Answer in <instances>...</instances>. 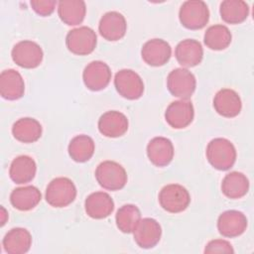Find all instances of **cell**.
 Instances as JSON below:
<instances>
[{
    "label": "cell",
    "instance_id": "cell-27",
    "mask_svg": "<svg viewBox=\"0 0 254 254\" xmlns=\"http://www.w3.org/2000/svg\"><path fill=\"white\" fill-rule=\"evenodd\" d=\"M221 190L228 198H241L249 190V181L247 177L240 172L228 173L222 180Z\"/></svg>",
    "mask_w": 254,
    "mask_h": 254
},
{
    "label": "cell",
    "instance_id": "cell-26",
    "mask_svg": "<svg viewBox=\"0 0 254 254\" xmlns=\"http://www.w3.org/2000/svg\"><path fill=\"white\" fill-rule=\"evenodd\" d=\"M86 6L82 0H63L58 3L60 19L68 26L80 24L85 17Z\"/></svg>",
    "mask_w": 254,
    "mask_h": 254
},
{
    "label": "cell",
    "instance_id": "cell-16",
    "mask_svg": "<svg viewBox=\"0 0 254 254\" xmlns=\"http://www.w3.org/2000/svg\"><path fill=\"white\" fill-rule=\"evenodd\" d=\"M129 122L127 117L116 110H110L103 113L98 120L99 132L109 138L123 136L128 130Z\"/></svg>",
    "mask_w": 254,
    "mask_h": 254
},
{
    "label": "cell",
    "instance_id": "cell-22",
    "mask_svg": "<svg viewBox=\"0 0 254 254\" xmlns=\"http://www.w3.org/2000/svg\"><path fill=\"white\" fill-rule=\"evenodd\" d=\"M32 245V235L26 228L16 227L9 230L2 240V246L6 253L24 254Z\"/></svg>",
    "mask_w": 254,
    "mask_h": 254
},
{
    "label": "cell",
    "instance_id": "cell-10",
    "mask_svg": "<svg viewBox=\"0 0 254 254\" xmlns=\"http://www.w3.org/2000/svg\"><path fill=\"white\" fill-rule=\"evenodd\" d=\"M82 79L84 85L89 90H102L109 84L111 80V69L104 62L93 61L84 67Z\"/></svg>",
    "mask_w": 254,
    "mask_h": 254
},
{
    "label": "cell",
    "instance_id": "cell-6",
    "mask_svg": "<svg viewBox=\"0 0 254 254\" xmlns=\"http://www.w3.org/2000/svg\"><path fill=\"white\" fill-rule=\"evenodd\" d=\"M96 34L87 26L72 29L65 37V45L67 50L77 56H86L91 54L96 48Z\"/></svg>",
    "mask_w": 254,
    "mask_h": 254
},
{
    "label": "cell",
    "instance_id": "cell-23",
    "mask_svg": "<svg viewBox=\"0 0 254 254\" xmlns=\"http://www.w3.org/2000/svg\"><path fill=\"white\" fill-rule=\"evenodd\" d=\"M37 165L33 158L27 155L16 157L9 168L10 179L16 184H27L31 182L36 175Z\"/></svg>",
    "mask_w": 254,
    "mask_h": 254
},
{
    "label": "cell",
    "instance_id": "cell-15",
    "mask_svg": "<svg viewBox=\"0 0 254 254\" xmlns=\"http://www.w3.org/2000/svg\"><path fill=\"white\" fill-rule=\"evenodd\" d=\"M143 61L151 66H162L169 62L172 56V48L162 39L147 41L141 50Z\"/></svg>",
    "mask_w": 254,
    "mask_h": 254
},
{
    "label": "cell",
    "instance_id": "cell-13",
    "mask_svg": "<svg viewBox=\"0 0 254 254\" xmlns=\"http://www.w3.org/2000/svg\"><path fill=\"white\" fill-rule=\"evenodd\" d=\"M247 218L241 211L230 209L222 212L217 219V229L219 233L228 238H233L243 234L247 228Z\"/></svg>",
    "mask_w": 254,
    "mask_h": 254
},
{
    "label": "cell",
    "instance_id": "cell-20",
    "mask_svg": "<svg viewBox=\"0 0 254 254\" xmlns=\"http://www.w3.org/2000/svg\"><path fill=\"white\" fill-rule=\"evenodd\" d=\"M84 208L86 214L91 218L102 219L112 213L114 201L107 192L95 191L86 197Z\"/></svg>",
    "mask_w": 254,
    "mask_h": 254
},
{
    "label": "cell",
    "instance_id": "cell-8",
    "mask_svg": "<svg viewBox=\"0 0 254 254\" xmlns=\"http://www.w3.org/2000/svg\"><path fill=\"white\" fill-rule=\"evenodd\" d=\"M13 62L23 68H35L43 61L44 53L36 42L25 40L17 43L11 52Z\"/></svg>",
    "mask_w": 254,
    "mask_h": 254
},
{
    "label": "cell",
    "instance_id": "cell-12",
    "mask_svg": "<svg viewBox=\"0 0 254 254\" xmlns=\"http://www.w3.org/2000/svg\"><path fill=\"white\" fill-rule=\"evenodd\" d=\"M133 235L134 240L139 247L150 249L159 243L162 235V228L156 219L146 217L139 221L133 231Z\"/></svg>",
    "mask_w": 254,
    "mask_h": 254
},
{
    "label": "cell",
    "instance_id": "cell-7",
    "mask_svg": "<svg viewBox=\"0 0 254 254\" xmlns=\"http://www.w3.org/2000/svg\"><path fill=\"white\" fill-rule=\"evenodd\" d=\"M195 86V76L185 67L173 69L167 77V87L170 93L181 99H189L194 92Z\"/></svg>",
    "mask_w": 254,
    "mask_h": 254
},
{
    "label": "cell",
    "instance_id": "cell-34",
    "mask_svg": "<svg viewBox=\"0 0 254 254\" xmlns=\"http://www.w3.org/2000/svg\"><path fill=\"white\" fill-rule=\"evenodd\" d=\"M1 216H2V218H1V226H3L4 224H5V222H6V218H7V212H6V210H5V208L3 207V206H1Z\"/></svg>",
    "mask_w": 254,
    "mask_h": 254
},
{
    "label": "cell",
    "instance_id": "cell-29",
    "mask_svg": "<svg viewBox=\"0 0 254 254\" xmlns=\"http://www.w3.org/2000/svg\"><path fill=\"white\" fill-rule=\"evenodd\" d=\"M221 19L228 24H240L249 14V6L242 0L222 1L219 8Z\"/></svg>",
    "mask_w": 254,
    "mask_h": 254
},
{
    "label": "cell",
    "instance_id": "cell-18",
    "mask_svg": "<svg viewBox=\"0 0 254 254\" xmlns=\"http://www.w3.org/2000/svg\"><path fill=\"white\" fill-rule=\"evenodd\" d=\"M175 57L183 67H192L201 63L203 58V49L198 41L186 39L177 45Z\"/></svg>",
    "mask_w": 254,
    "mask_h": 254
},
{
    "label": "cell",
    "instance_id": "cell-14",
    "mask_svg": "<svg viewBox=\"0 0 254 254\" xmlns=\"http://www.w3.org/2000/svg\"><path fill=\"white\" fill-rule=\"evenodd\" d=\"M126 30L127 23L125 17L117 11L105 13L99 21V34L107 41L115 42L122 39L125 36Z\"/></svg>",
    "mask_w": 254,
    "mask_h": 254
},
{
    "label": "cell",
    "instance_id": "cell-5",
    "mask_svg": "<svg viewBox=\"0 0 254 254\" xmlns=\"http://www.w3.org/2000/svg\"><path fill=\"white\" fill-rule=\"evenodd\" d=\"M159 202L166 211L179 213L187 209L190 202V195L185 187L179 184H170L160 190Z\"/></svg>",
    "mask_w": 254,
    "mask_h": 254
},
{
    "label": "cell",
    "instance_id": "cell-25",
    "mask_svg": "<svg viewBox=\"0 0 254 254\" xmlns=\"http://www.w3.org/2000/svg\"><path fill=\"white\" fill-rule=\"evenodd\" d=\"M12 134L16 140L22 143H33L42 136V125L35 118H20L13 124Z\"/></svg>",
    "mask_w": 254,
    "mask_h": 254
},
{
    "label": "cell",
    "instance_id": "cell-9",
    "mask_svg": "<svg viewBox=\"0 0 254 254\" xmlns=\"http://www.w3.org/2000/svg\"><path fill=\"white\" fill-rule=\"evenodd\" d=\"M114 85L117 92L129 100L140 98L144 92V82L141 76L128 68L121 69L115 74Z\"/></svg>",
    "mask_w": 254,
    "mask_h": 254
},
{
    "label": "cell",
    "instance_id": "cell-19",
    "mask_svg": "<svg viewBox=\"0 0 254 254\" xmlns=\"http://www.w3.org/2000/svg\"><path fill=\"white\" fill-rule=\"evenodd\" d=\"M147 156L157 167L168 166L174 158V146L166 137H154L147 145Z\"/></svg>",
    "mask_w": 254,
    "mask_h": 254
},
{
    "label": "cell",
    "instance_id": "cell-3",
    "mask_svg": "<svg viewBox=\"0 0 254 254\" xmlns=\"http://www.w3.org/2000/svg\"><path fill=\"white\" fill-rule=\"evenodd\" d=\"M97 183L105 190H119L127 183V173L125 169L114 161H103L95 170Z\"/></svg>",
    "mask_w": 254,
    "mask_h": 254
},
{
    "label": "cell",
    "instance_id": "cell-1",
    "mask_svg": "<svg viewBox=\"0 0 254 254\" xmlns=\"http://www.w3.org/2000/svg\"><path fill=\"white\" fill-rule=\"evenodd\" d=\"M205 154L209 164L219 171L232 168L237 156L234 145L225 138L212 139L206 147Z\"/></svg>",
    "mask_w": 254,
    "mask_h": 254
},
{
    "label": "cell",
    "instance_id": "cell-17",
    "mask_svg": "<svg viewBox=\"0 0 254 254\" xmlns=\"http://www.w3.org/2000/svg\"><path fill=\"white\" fill-rule=\"evenodd\" d=\"M213 107L219 115L226 118H232L240 113L242 102L235 90L222 88L214 95Z\"/></svg>",
    "mask_w": 254,
    "mask_h": 254
},
{
    "label": "cell",
    "instance_id": "cell-4",
    "mask_svg": "<svg viewBox=\"0 0 254 254\" xmlns=\"http://www.w3.org/2000/svg\"><path fill=\"white\" fill-rule=\"evenodd\" d=\"M181 24L190 30L202 29L209 20V10L201 0H189L182 4L179 11Z\"/></svg>",
    "mask_w": 254,
    "mask_h": 254
},
{
    "label": "cell",
    "instance_id": "cell-21",
    "mask_svg": "<svg viewBox=\"0 0 254 254\" xmlns=\"http://www.w3.org/2000/svg\"><path fill=\"white\" fill-rule=\"evenodd\" d=\"M25 83L19 71L9 68L0 74V94L7 100H17L24 95Z\"/></svg>",
    "mask_w": 254,
    "mask_h": 254
},
{
    "label": "cell",
    "instance_id": "cell-30",
    "mask_svg": "<svg viewBox=\"0 0 254 254\" xmlns=\"http://www.w3.org/2000/svg\"><path fill=\"white\" fill-rule=\"evenodd\" d=\"M231 39L232 36L229 29L221 24L207 28L203 37L205 46L213 51L225 50L230 45Z\"/></svg>",
    "mask_w": 254,
    "mask_h": 254
},
{
    "label": "cell",
    "instance_id": "cell-24",
    "mask_svg": "<svg viewBox=\"0 0 254 254\" xmlns=\"http://www.w3.org/2000/svg\"><path fill=\"white\" fill-rule=\"evenodd\" d=\"M42 199V193L34 186L17 188L10 194L11 204L18 210L27 211L36 207Z\"/></svg>",
    "mask_w": 254,
    "mask_h": 254
},
{
    "label": "cell",
    "instance_id": "cell-2",
    "mask_svg": "<svg viewBox=\"0 0 254 254\" xmlns=\"http://www.w3.org/2000/svg\"><path fill=\"white\" fill-rule=\"evenodd\" d=\"M76 197V188L71 180L59 177L52 180L46 189V200L53 207H64Z\"/></svg>",
    "mask_w": 254,
    "mask_h": 254
},
{
    "label": "cell",
    "instance_id": "cell-33",
    "mask_svg": "<svg viewBox=\"0 0 254 254\" xmlns=\"http://www.w3.org/2000/svg\"><path fill=\"white\" fill-rule=\"evenodd\" d=\"M33 10L40 16H50L56 8L57 2L54 0H33L30 2Z\"/></svg>",
    "mask_w": 254,
    "mask_h": 254
},
{
    "label": "cell",
    "instance_id": "cell-32",
    "mask_svg": "<svg viewBox=\"0 0 254 254\" xmlns=\"http://www.w3.org/2000/svg\"><path fill=\"white\" fill-rule=\"evenodd\" d=\"M204 253H234V249L230 242L224 239H214L209 241L205 248Z\"/></svg>",
    "mask_w": 254,
    "mask_h": 254
},
{
    "label": "cell",
    "instance_id": "cell-28",
    "mask_svg": "<svg viewBox=\"0 0 254 254\" xmlns=\"http://www.w3.org/2000/svg\"><path fill=\"white\" fill-rule=\"evenodd\" d=\"M95 145L91 137L87 135H77L68 144V155L77 163H84L91 159L94 154Z\"/></svg>",
    "mask_w": 254,
    "mask_h": 254
},
{
    "label": "cell",
    "instance_id": "cell-11",
    "mask_svg": "<svg viewBox=\"0 0 254 254\" xmlns=\"http://www.w3.org/2000/svg\"><path fill=\"white\" fill-rule=\"evenodd\" d=\"M194 109L192 103L188 99L173 101L167 107L165 119L167 123L175 129L188 127L193 120Z\"/></svg>",
    "mask_w": 254,
    "mask_h": 254
},
{
    "label": "cell",
    "instance_id": "cell-31",
    "mask_svg": "<svg viewBox=\"0 0 254 254\" xmlns=\"http://www.w3.org/2000/svg\"><path fill=\"white\" fill-rule=\"evenodd\" d=\"M116 225L123 233H132L141 220V212L134 204H124L116 212Z\"/></svg>",
    "mask_w": 254,
    "mask_h": 254
}]
</instances>
